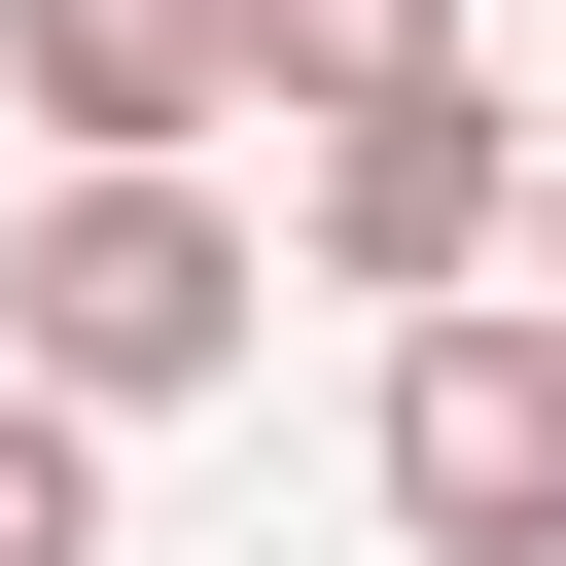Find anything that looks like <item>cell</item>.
Listing matches in <instances>:
<instances>
[{
	"label": "cell",
	"mask_w": 566,
	"mask_h": 566,
	"mask_svg": "<svg viewBox=\"0 0 566 566\" xmlns=\"http://www.w3.org/2000/svg\"><path fill=\"white\" fill-rule=\"evenodd\" d=\"M248 283H283V248H248L212 177H35V212H0V389H35V424H177V389L248 354Z\"/></svg>",
	"instance_id": "cell-1"
},
{
	"label": "cell",
	"mask_w": 566,
	"mask_h": 566,
	"mask_svg": "<svg viewBox=\"0 0 566 566\" xmlns=\"http://www.w3.org/2000/svg\"><path fill=\"white\" fill-rule=\"evenodd\" d=\"M354 460H389L424 566H566V318H531V283L389 318V424H354Z\"/></svg>",
	"instance_id": "cell-2"
},
{
	"label": "cell",
	"mask_w": 566,
	"mask_h": 566,
	"mask_svg": "<svg viewBox=\"0 0 566 566\" xmlns=\"http://www.w3.org/2000/svg\"><path fill=\"white\" fill-rule=\"evenodd\" d=\"M283 248H318V283H424V318H460V283L531 248V106H495V71H424V106H318V142H283Z\"/></svg>",
	"instance_id": "cell-3"
},
{
	"label": "cell",
	"mask_w": 566,
	"mask_h": 566,
	"mask_svg": "<svg viewBox=\"0 0 566 566\" xmlns=\"http://www.w3.org/2000/svg\"><path fill=\"white\" fill-rule=\"evenodd\" d=\"M0 106H35V177H212L248 0H0Z\"/></svg>",
	"instance_id": "cell-4"
},
{
	"label": "cell",
	"mask_w": 566,
	"mask_h": 566,
	"mask_svg": "<svg viewBox=\"0 0 566 566\" xmlns=\"http://www.w3.org/2000/svg\"><path fill=\"white\" fill-rule=\"evenodd\" d=\"M424 71H460V0H248V106H283V142H318V106H424Z\"/></svg>",
	"instance_id": "cell-5"
},
{
	"label": "cell",
	"mask_w": 566,
	"mask_h": 566,
	"mask_svg": "<svg viewBox=\"0 0 566 566\" xmlns=\"http://www.w3.org/2000/svg\"><path fill=\"white\" fill-rule=\"evenodd\" d=\"M0 566H106V424H35V389H0Z\"/></svg>",
	"instance_id": "cell-6"
},
{
	"label": "cell",
	"mask_w": 566,
	"mask_h": 566,
	"mask_svg": "<svg viewBox=\"0 0 566 566\" xmlns=\"http://www.w3.org/2000/svg\"><path fill=\"white\" fill-rule=\"evenodd\" d=\"M531 283H566V142H531Z\"/></svg>",
	"instance_id": "cell-7"
}]
</instances>
